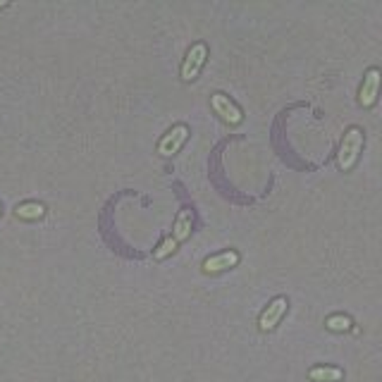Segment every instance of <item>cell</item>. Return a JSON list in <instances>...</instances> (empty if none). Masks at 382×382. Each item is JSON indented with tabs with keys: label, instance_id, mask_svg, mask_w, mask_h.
<instances>
[{
	"label": "cell",
	"instance_id": "6da1fadb",
	"mask_svg": "<svg viewBox=\"0 0 382 382\" xmlns=\"http://www.w3.org/2000/svg\"><path fill=\"white\" fill-rule=\"evenodd\" d=\"M361 148H363V132L359 127H349L347 134L342 139V146H339V153H337V165L339 170H351L356 165L361 155Z\"/></svg>",
	"mask_w": 382,
	"mask_h": 382
},
{
	"label": "cell",
	"instance_id": "7a4b0ae2",
	"mask_svg": "<svg viewBox=\"0 0 382 382\" xmlns=\"http://www.w3.org/2000/svg\"><path fill=\"white\" fill-rule=\"evenodd\" d=\"M205 58H208V46H205V44H193L189 48V53H186L184 63H182V79H184V82H191L193 77H198V72H201Z\"/></svg>",
	"mask_w": 382,
	"mask_h": 382
},
{
	"label": "cell",
	"instance_id": "3957f363",
	"mask_svg": "<svg viewBox=\"0 0 382 382\" xmlns=\"http://www.w3.org/2000/svg\"><path fill=\"white\" fill-rule=\"evenodd\" d=\"M380 87H382V72L378 68H371L366 72V77H363L361 91H359V103L363 108H371L373 103L378 101Z\"/></svg>",
	"mask_w": 382,
	"mask_h": 382
},
{
	"label": "cell",
	"instance_id": "277c9868",
	"mask_svg": "<svg viewBox=\"0 0 382 382\" xmlns=\"http://www.w3.org/2000/svg\"><path fill=\"white\" fill-rule=\"evenodd\" d=\"M186 136H189V127H186V125L172 127V129H170L167 134L160 139V144H158V153H160V155L177 153V151L182 148V144L186 141Z\"/></svg>",
	"mask_w": 382,
	"mask_h": 382
},
{
	"label": "cell",
	"instance_id": "5b68a950",
	"mask_svg": "<svg viewBox=\"0 0 382 382\" xmlns=\"http://www.w3.org/2000/svg\"><path fill=\"white\" fill-rule=\"evenodd\" d=\"M287 299H284V296H277L275 301H272V304L265 308L263 313H260V320H258V327L263 332H270V330H275L277 327V323H280L282 320V315L287 313Z\"/></svg>",
	"mask_w": 382,
	"mask_h": 382
},
{
	"label": "cell",
	"instance_id": "8992f818",
	"mask_svg": "<svg viewBox=\"0 0 382 382\" xmlns=\"http://www.w3.org/2000/svg\"><path fill=\"white\" fill-rule=\"evenodd\" d=\"M210 106H213V110L220 115V117L225 120L227 125H239V122H241V110L234 106L232 101L227 98L225 94L210 96Z\"/></svg>",
	"mask_w": 382,
	"mask_h": 382
},
{
	"label": "cell",
	"instance_id": "52a82bcc",
	"mask_svg": "<svg viewBox=\"0 0 382 382\" xmlns=\"http://www.w3.org/2000/svg\"><path fill=\"white\" fill-rule=\"evenodd\" d=\"M236 263H239V253H236V251H222V253H215V256L205 258L203 270L208 272V275H213V272H222L227 268H234Z\"/></svg>",
	"mask_w": 382,
	"mask_h": 382
},
{
	"label": "cell",
	"instance_id": "ba28073f",
	"mask_svg": "<svg viewBox=\"0 0 382 382\" xmlns=\"http://www.w3.org/2000/svg\"><path fill=\"white\" fill-rule=\"evenodd\" d=\"M191 225H193V213L189 208H184L182 213L177 215V222H174V234H172V239L177 241H184V239H189V234H191Z\"/></svg>",
	"mask_w": 382,
	"mask_h": 382
},
{
	"label": "cell",
	"instance_id": "9c48e42d",
	"mask_svg": "<svg viewBox=\"0 0 382 382\" xmlns=\"http://www.w3.org/2000/svg\"><path fill=\"white\" fill-rule=\"evenodd\" d=\"M308 378L313 382H339L344 378V373L339 371V368L320 366V368H311V371H308Z\"/></svg>",
	"mask_w": 382,
	"mask_h": 382
},
{
	"label": "cell",
	"instance_id": "30bf717a",
	"mask_svg": "<svg viewBox=\"0 0 382 382\" xmlns=\"http://www.w3.org/2000/svg\"><path fill=\"white\" fill-rule=\"evenodd\" d=\"M17 217H22V220H39V217H44L46 208L41 203H22L17 205Z\"/></svg>",
	"mask_w": 382,
	"mask_h": 382
},
{
	"label": "cell",
	"instance_id": "8fae6325",
	"mask_svg": "<svg viewBox=\"0 0 382 382\" xmlns=\"http://www.w3.org/2000/svg\"><path fill=\"white\" fill-rule=\"evenodd\" d=\"M327 327L335 330V332H344L351 327V320L347 318V315H330V318H327Z\"/></svg>",
	"mask_w": 382,
	"mask_h": 382
},
{
	"label": "cell",
	"instance_id": "7c38bea8",
	"mask_svg": "<svg viewBox=\"0 0 382 382\" xmlns=\"http://www.w3.org/2000/svg\"><path fill=\"white\" fill-rule=\"evenodd\" d=\"M174 248H177V241H174L172 236H167V239H165V241H163V244H160V248H155V258H158V260L167 258L170 253L174 251Z\"/></svg>",
	"mask_w": 382,
	"mask_h": 382
},
{
	"label": "cell",
	"instance_id": "4fadbf2b",
	"mask_svg": "<svg viewBox=\"0 0 382 382\" xmlns=\"http://www.w3.org/2000/svg\"><path fill=\"white\" fill-rule=\"evenodd\" d=\"M0 210H3V208H0Z\"/></svg>",
	"mask_w": 382,
	"mask_h": 382
}]
</instances>
